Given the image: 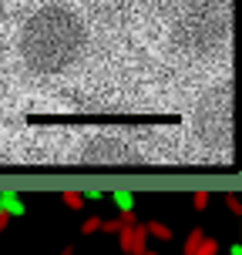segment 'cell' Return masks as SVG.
<instances>
[{
    "label": "cell",
    "mask_w": 242,
    "mask_h": 255,
    "mask_svg": "<svg viewBox=\"0 0 242 255\" xmlns=\"http://www.w3.org/2000/svg\"><path fill=\"white\" fill-rule=\"evenodd\" d=\"M0 218H7V215H3V202H0Z\"/></svg>",
    "instance_id": "cell-15"
},
{
    "label": "cell",
    "mask_w": 242,
    "mask_h": 255,
    "mask_svg": "<svg viewBox=\"0 0 242 255\" xmlns=\"http://www.w3.org/2000/svg\"><path fill=\"white\" fill-rule=\"evenodd\" d=\"M111 202H115L118 215H121V222H131V212H135V205H138V198L131 195L128 188H115L111 191Z\"/></svg>",
    "instance_id": "cell-3"
},
{
    "label": "cell",
    "mask_w": 242,
    "mask_h": 255,
    "mask_svg": "<svg viewBox=\"0 0 242 255\" xmlns=\"http://www.w3.org/2000/svg\"><path fill=\"white\" fill-rule=\"evenodd\" d=\"M88 51V24L67 3H44L20 24L17 54L27 71L37 77H54L71 71Z\"/></svg>",
    "instance_id": "cell-1"
},
{
    "label": "cell",
    "mask_w": 242,
    "mask_h": 255,
    "mask_svg": "<svg viewBox=\"0 0 242 255\" xmlns=\"http://www.w3.org/2000/svg\"><path fill=\"white\" fill-rule=\"evenodd\" d=\"M121 225H125L121 218H101V232H108V235H118Z\"/></svg>",
    "instance_id": "cell-10"
},
{
    "label": "cell",
    "mask_w": 242,
    "mask_h": 255,
    "mask_svg": "<svg viewBox=\"0 0 242 255\" xmlns=\"http://www.w3.org/2000/svg\"><path fill=\"white\" fill-rule=\"evenodd\" d=\"M202 235H205L202 229H192V232H189V239H185V245H182V252H185V255H192V249L199 245V239H202Z\"/></svg>",
    "instance_id": "cell-9"
},
{
    "label": "cell",
    "mask_w": 242,
    "mask_h": 255,
    "mask_svg": "<svg viewBox=\"0 0 242 255\" xmlns=\"http://www.w3.org/2000/svg\"><path fill=\"white\" fill-rule=\"evenodd\" d=\"M226 202H229V208H232V212H236V215H239V198H236V195H229Z\"/></svg>",
    "instance_id": "cell-13"
},
{
    "label": "cell",
    "mask_w": 242,
    "mask_h": 255,
    "mask_svg": "<svg viewBox=\"0 0 242 255\" xmlns=\"http://www.w3.org/2000/svg\"><path fill=\"white\" fill-rule=\"evenodd\" d=\"M64 255H71V252H64Z\"/></svg>",
    "instance_id": "cell-16"
},
{
    "label": "cell",
    "mask_w": 242,
    "mask_h": 255,
    "mask_svg": "<svg viewBox=\"0 0 242 255\" xmlns=\"http://www.w3.org/2000/svg\"><path fill=\"white\" fill-rule=\"evenodd\" d=\"M216 252H219V242H216V239H209V235H202L199 245L192 249V255H216Z\"/></svg>",
    "instance_id": "cell-6"
},
{
    "label": "cell",
    "mask_w": 242,
    "mask_h": 255,
    "mask_svg": "<svg viewBox=\"0 0 242 255\" xmlns=\"http://www.w3.org/2000/svg\"><path fill=\"white\" fill-rule=\"evenodd\" d=\"M0 202H3V215H7V218H17V215H24V212H27V202L20 198V191H13V188L0 191Z\"/></svg>",
    "instance_id": "cell-4"
},
{
    "label": "cell",
    "mask_w": 242,
    "mask_h": 255,
    "mask_svg": "<svg viewBox=\"0 0 242 255\" xmlns=\"http://www.w3.org/2000/svg\"><path fill=\"white\" fill-rule=\"evenodd\" d=\"M94 232H101V215L84 218V225H81V235H94Z\"/></svg>",
    "instance_id": "cell-8"
},
{
    "label": "cell",
    "mask_w": 242,
    "mask_h": 255,
    "mask_svg": "<svg viewBox=\"0 0 242 255\" xmlns=\"http://www.w3.org/2000/svg\"><path fill=\"white\" fill-rule=\"evenodd\" d=\"M81 198H84V202H101L104 191L101 188H81Z\"/></svg>",
    "instance_id": "cell-11"
},
{
    "label": "cell",
    "mask_w": 242,
    "mask_h": 255,
    "mask_svg": "<svg viewBox=\"0 0 242 255\" xmlns=\"http://www.w3.org/2000/svg\"><path fill=\"white\" fill-rule=\"evenodd\" d=\"M61 202L67 205V208H74V212H77V208H84V198H81V191H71V188L61 191Z\"/></svg>",
    "instance_id": "cell-7"
},
{
    "label": "cell",
    "mask_w": 242,
    "mask_h": 255,
    "mask_svg": "<svg viewBox=\"0 0 242 255\" xmlns=\"http://www.w3.org/2000/svg\"><path fill=\"white\" fill-rule=\"evenodd\" d=\"M192 202H195V208L202 212L205 205H209V191H195V198H192Z\"/></svg>",
    "instance_id": "cell-12"
},
{
    "label": "cell",
    "mask_w": 242,
    "mask_h": 255,
    "mask_svg": "<svg viewBox=\"0 0 242 255\" xmlns=\"http://www.w3.org/2000/svg\"><path fill=\"white\" fill-rule=\"evenodd\" d=\"M118 242L128 255H145L148 252V235H145V225H135V222H125L121 232H118Z\"/></svg>",
    "instance_id": "cell-2"
},
{
    "label": "cell",
    "mask_w": 242,
    "mask_h": 255,
    "mask_svg": "<svg viewBox=\"0 0 242 255\" xmlns=\"http://www.w3.org/2000/svg\"><path fill=\"white\" fill-rule=\"evenodd\" d=\"M145 235H148V239H158V242H168V239H172V229H168L165 222H148V225H145Z\"/></svg>",
    "instance_id": "cell-5"
},
{
    "label": "cell",
    "mask_w": 242,
    "mask_h": 255,
    "mask_svg": "<svg viewBox=\"0 0 242 255\" xmlns=\"http://www.w3.org/2000/svg\"><path fill=\"white\" fill-rule=\"evenodd\" d=\"M229 255H242V242H232L229 245Z\"/></svg>",
    "instance_id": "cell-14"
}]
</instances>
